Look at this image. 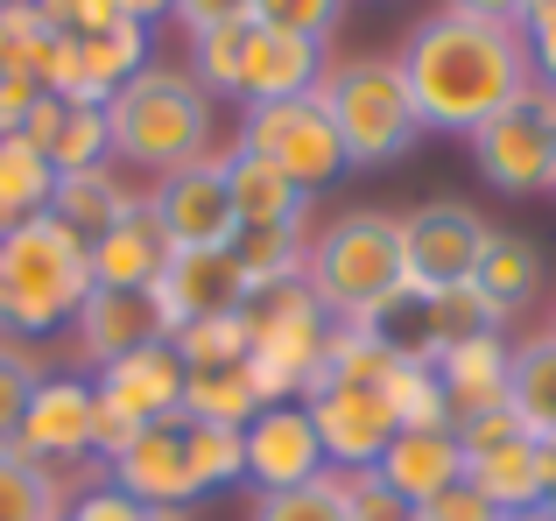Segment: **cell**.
<instances>
[{
	"mask_svg": "<svg viewBox=\"0 0 556 521\" xmlns=\"http://www.w3.org/2000/svg\"><path fill=\"white\" fill-rule=\"evenodd\" d=\"M402 78L422 113V135H479L501 106H515L535 85L529 42L515 22H479V14L437 8L408 28L402 42Z\"/></svg>",
	"mask_w": 556,
	"mask_h": 521,
	"instance_id": "1",
	"label": "cell"
},
{
	"mask_svg": "<svg viewBox=\"0 0 556 521\" xmlns=\"http://www.w3.org/2000/svg\"><path fill=\"white\" fill-rule=\"evenodd\" d=\"M106 135H113V169L169 177L218 149V99L177 64H149L106 99Z\"/></svg>",
	"mask_w": 556,
	"mask_h": 521,
	"instance_id": "2",
	"label": "cell"
},
{
	"mask_svg": "<svg viewBox=\"0 0 556 521\" xmlns=\"http://www.w3.org/2000/svg\"><path fill=\"white\" fill-rule=\"evenodd\" d=\"M85 296H92V260L85 240L71 226L22 219L0 240V339L28 345V339H56V331L78 325Z\"/></svg>",
	"mask_w": 556,
	"mask_h": 521,
	"instance_id": "3",
	"label": "cell"
},
{
	"mask_svg": "<svg viewBox=\"0 0 556 521\" xmlns=\"http://www.w3.org/2000/svg\"><path fill=\"white\" fill-rule=\"evenodd\" d=\"M303 282H311L317 310L331 325H374L394 296L408 289L402 268V219L388 212H345L303 254Z\"/></svg>",
	"mask_w": 556,
	"mask_h": 521,
	"instance_id": "4",
	"label": "cell"
},
{
	"mask_svg": "<svg viewBox=\"0 0 556 521\" xmlns=\"http://www.w3.org/2000/svg\"><path fill=\"white\" fill-rule=\"evenodd\" d=\"M317 106L331 113L345 141V169H388L422 141V113L408 99V78L394 56H353L331 64L317 85Z\"/></svg>",
	"mask_w": 556,
	"mask_h": 521,
	"instance_id": "5",
	"label": "cell"
},
{
	"mask_svg": "<svg viewBox=\"0 0 556 521\" xmlns=\"http://www.w3.org/2000/svg\"><path fill=\"white\" fill-rule=\"evenodd\" d=\"M240 310H247V381H254L261 409H275V402H303L317 359H325V331H331V317L317 310L311 282L254 289Z\"/></svg>",
	"mask_w": 556,
	"mask_h": 521,
	"instance_id": "6",
	"label": "cell"
},
{
	"mask_svg": "<svg viewBox=\"0 0 556 521\" xmlns=\"http://www.w3.org/2000/svg\"><path fill=\"white\" fill-rule=\"evenodd\" d=\"M232 149L275 163L303 198L331 191V183L345 177V141H339V127H331V113L317 106V92L311 99H275V106H247Z\"/></svg>",
	"mask_w": 556,
	"mask_h": 521,
	"instance_id": "7",
	"label": "cell"
},
{
	"mask_svg": "<svg viewBox=\"0 0 556 521\" xmlns=\"http://www.w3.org/2000/svg\"><path fill=\"white\" fill-rule=\"evenodd\" d=\"M465 141H472V163L493 191H507V198L556 191V92L549 85H529L515 106H501Z\"/></svg>",
	"mask_w": 556,
	"mask_h": 521,
	"instance_id": "8",
	"label": "cell"
},
{
	"mask_svg": "<svg viewBox=\"0 0 556 521\" xmlns=\"http://www.w3.org/2000/svg\"><path fill=\"white\" fill-rule=\"evenodd\" d=\"M493 226L479 219L458 198H437V205H416L402 219V268H408V296H437V289H458L479 275L486 260Z\"/></svg>",
	"mask_w": 556,
	"mask_h": 521,
	"instance_id": "9",
	"label": "cell"
},
{
	"mask_svg": "<svg viewBox=\"0 0 556 521\" xmlns=\"http://www.w3.org/2000/svg\"><path fill=\"white\" fill-rule=\"evenodd\" d=\"M141 198H149L169 254L232 247V233H240V219H232V191H226V149H212V155H198V163L155 177Z\"/></svg>",
	"mask_w": 556,
	"mask_h": 521,
	"instance_id": "10",
	"label": "cell"
},
{
	"mask_svg": "<svg viewBox=\"0 0 556 521\" xmlns=\"http://www.w3.org/2000/svg\"><path fill=\"white\" fill-rule=\"evenodd\" d=\"M14 452L56 480L71 466H92V373H42L14 430Z\"/></svg>",
	"mask_w": 556,
	"mask_h": 521,
	"instance_id": "11",
	"label": "cell"
},
{
	"mask_svg": "<svg viewBox=\"0 0 556 521\" xmlns=\"http://www.w3.org/2000/svg\"><path fill=\"white\" fill-rule=\"evenodd\" d=\"M240 452H247V486H254V494H289V486H311V480L331 472L303 402H275V409H261L254 423L240 430Z\"/></svg>",
	"mask_w": 556,
	"mask_h": 521,
	"instance_id": "12",
	"label": "cell"
},
{
	"mask_svg": "<svg viewBox=\"0 0 556 521\" xmlns=\"http://www.w3.org/2000/svg\"><path fill=\"white\" fill-rule=\"evenodd\" d=\"M303 409H311V430L325 444L331 472H374L380 452L394 444V416L380 402V387H311Z\"/></svg>",
	"mask_w": 556,
	"mask_h": 521,
	"instance_id": "13",
	"label": "cell"
},
{
	"mask_svg": "<svg viewBox=\"0 0 556 521\" xmlns=\"http://www.w3.org/2000/svg\"><path fill=\"white\" fill-rule=\"evenodd\" d=\"M71 339H78L85 367H113V359L141 353V345H169V325H163V303H155V289H92L78 310V325H71Z\"/></svg>",
	"mask_w": 556,
	"mask_h": 521,
	"instance_id": "14",
	"label": "cell"
},
{
	"mask_svg": "<svg viewBox=\"0 0 556 521\" xmlns=\"http://www.w3.org/2000/svg\"><path fill=\"white\" fill-rule=\"evenodd\" d=\"M325 42L275 36V28L247 22L240 36V106H275V99H311L325 85Z\"/></svg>",
	"mask_w": 556,
	"mask_h": 521,
	"instance_id": "15",
	"label": "cell"
},
{
	"mask_svg": "<svg viewBox=\"0 0 556 521\" xmlns=\"http://www.w3.org/2000/svg\"><path fill=\"white\" fill-rule=\"evenodd\" d=\"M106 480L121 486L135 508L163 514V508H198V480H190V458H184V423H149L135 437V452H121L106 466Z\"/></svg>",
	"mask_w": 556,
	"mask_h": 521,
	"instance_id": "16",
	"label": "cell"
},
{
	"mask_svg": "<svg viewBox=\"0 0 556 521\" xmlns=\"http://www.w3.org/2000/svg\"><path fill=\"white\" fill-rule=\"evenodd\" d=\"M155 303H163L169 339L190 325V317H226L247 303V275L232 247H198V254H169L163 282H155Z\"/></svg>",
	"mask_w": 556,
	"mask_h": 521,
	"instance_id": "17",
	"label": "cell"
},
{
	"mask_svg": "<svg viewBox=\"0 0 556 521\" xmlns=\"http://www.w3.org/2000/svg\"><path fill=\"white\" fill-rule=\"evenodd\" d=\"M85 260H92V289H155L163 282L169 240H163V226H155L149 198H135L99 240H85Z\"/></svg>",
	"mask_w": 556,
	"mask_h": 521,
	"instance_id": "18",
	"label": "cell"
},
{
	"mask_svg": "<svg viewBox=\"0 0 556 521\" xmlns=\"http://www.w3.org/2000/svg\"><path fill=\"white\" fill-rule=\"evenodd\" d=\"M92 387L106 402H121L127 416H141V423H184V359H177V345H141V353L99 367Z\"/></svg>",
	"mask_w": 556,
	"mask_h": 521,
	"instance_id": "19",
	"label": "cell"
},
{
	"mask_svg": "<svg viewBox=\"0 0 556 521\" xmlns=\"http://www.w3.org/2000/svg\"><path fill=\"white\" fill-rule=\"evenodd\" d=\"M507 373H515V339H507V331L444 345V353H437V381H444L451 423L486 416V409H507Z\"/></svg>",
	"mask_w": 556,
	"mask_h": 521,
	"instance_id": "20",
	"label": "cell"
},
{
	"mask_svg": "<svg viewBox=\"0 0 556 521\" xmlns=\"http://www.w3.org/2000/svg\"><path fill=\"white\" fill-rule=\"evenodd\" d=\"M374 472L408 500V508H422V500L465 486V444H458V430H394V444L380 452Z\"/></svg>",
	"mask_w": 556,
	"mask_h": 521,
	"instance_id": "21",
	"label": "cell"
},
{
	"mask_svg": "<svg viewBox=\"0 0 556 521\" xmlns=\"http://www.w3.org/2000/svg\"><path fill=\"white\" fill-rule=\"evenodd\" d=\"M465 486H472L493 514L535 508V500H549V444L521 430V437L493 444V452H472L465 458Z\"/></svg>",
	"mask_w": 556,
	"mask_h": 521,
	"instance_id": "22",
	"label": "cell"
},
{
	"mask_svg": "<svg viewBox=\"0 0 556 521\" xmlns=\"http://www.w3.org/2000/svg\"><path fill=\"white\" fill-rule=\"evenodd\" d=\"M226 191H232V219L240 226H296L303 233L311 198H303L275 163H261V155H247V149H226Z\"/></svg>",
	"mask_w": 556,
	"mask_h": 521,
	"instance_id": "23",
	"label": "cell"
},
{
	"mask_svg": "<svg viewBox=\"0 0 556 521\" xmlns=\"http://www.w3.org/2000/svg\"><path fill=\"white\" fill-rule=\"evenodd\" d=\"M135 198H141V191H127L113 163H99V169H64V177H56V198H50V219L71 226L78 240H99L127 205H135Z\"/></svg>",
	"mask_w": 556,
	"mask_h": 521,
	"instance_id": "24",
	"label": "cell"
},
{
	"mask_svg": "<svg viewBox=\"0 0 556 521\" xmlns=\"http://www.w3.org/2000/svg\"><path fill=\"white\" fill-rule=\"evenodd\" d=\"M507 409L521 416V430H529V437L556 444V331H549V325L535 331V339H515Z\"/></svg>",
	"mask_w": 556,
	"mask_h": 521,
	"instance_id": "25",
	"label": "cell"
},
{
	"mask_svg": "<svg viewBox=\"0 0 556 521\" xmlns=\"http://www.w3.org/2000/svg\"><path fill=\"white\" fill-rule=\"evenodd\" d=\"M78 64H85V99L106 106L127 78H141V71L155 64V28L149 22H121V28H106V36H85Z\"/></svg>",
	"mask_w": 556,
	"mask_h": 521,
	"instance_id": "26",
	"label": "cell"
},
{
	"mask_svg": "<svg viewBox=\"0 0 556 521\" xmlns=\"http://www.w3.org/2000/svg\"><path fill=\"white\" fill-rule=\"evenodd\" d=\"M56 198V163L22 135H0V240L22 219H42Z\"/></svg>",
	"mask_w": 556,
	"mask_h": 521,
	"instance_id": "27",
	"label": "cell"
},
{
	"mask_svg": "<svg viewBox=\"0 0 556 521\" xmlns=\"http://www.w3.org/2000/svg\"><path fill=\"white\" fill-rule=\"evenodd\" d=\"M261 416V395L240 367H184V423H218V430H247Z\"/></svg>",
	"mask_w": 556,
	"mask_h": 521,
	"instance_id": "28",
	"label": "cell"
},
{
	"mask_svg": "<svg viewBox=\"0 0 556 521\" xmlns=\"http://www.w3.org/2000/svg\"><path fill=\"white\" fill-rule=\"evenodd\" d=\"M303 254H311V233H296V226H240L232 233V260L247 275V296L275 282H303Z\"/></svg>",
	"mask_w": 556,
	"mask_h": 521,
	"instance_id": "29",
	"label": "cell"
},
{
	"mask_svg": "<svg viewBox=\"0 0 556 521\" xmlns=\"http://www.w3.org/2000/svg\"><path fill=\"white\" fill-rule=\"evenodd\" d=\"M380 402H388L394 430H451V402H444V381H437V367L394 359V367L380 373Z\"/></svg>",
	"mask_w": 556,
	"mask_h": 521,
	"instance_id": "30",
	"label": "cell"
},
{
	"mask_svg": "<svg viewBox=\"0 0 556 521\" xmlns=\"http://www.w3.org/2000/svg\"><path fill=\"white\" fill-rule=\"evenodd\" d=\"M64 480L42 472L36 458H22L14 444H0V521H64Z\"/></svg>",
	"mask_w": 556,
	"mask_h": 521,
	"instance_id": "31",
	"label": "cell"
},
{
	"mask_svg": "<svg viewBox=\"0 0 556 521\" xmlns=\"http://www.w3.org/2000/svg\"><path fill=\"white\" fill-rule=\"evenodd\" d=\"M422 310H430V339L437 353L458 339H486V331H507V303H493L479 282H458V289H437V296H422Z\"/></svg>",
	"mask_w": 556,
	"mask_h": 521,
	"instance_id": "32",
	"label": "cell"
},
{
	"mask_svg": "<svg viewBox=\"0 0 556 521\" xmlns=\"http://www.w3.org/2000/svg\"><path fill=\"white\" fill-rule=\"evenodd\" d=\"M472 282L486 289L493 303L521 310V303L543 289V247H535V240H521V233H493V240H486V260H479Z\"/></svg>",
	"mask_w": 556,
	"mask_h": 521,
	"instance_id": "33",
	"label": "cell"
},
{
	"mask_svg": "<svg viewBox=\"0 0 556 521\" xmlns=\"http://www.w3.org/2000/svg\"><path fill=\"white\" fill-rule=\"evenodd\" d=\"M184 458H190V480H198V494H226V486H240V480H247L240 430L184 423Z\"/></svg>",
	"mask_w": 556,
	"mask_h": 521,
	"instance_id": "34",
	"label": "cell"
},
{
	"mask_svg": "<svg viewBox=\"0 0 556 521\" xmlns=\"http://www.w3.org/2000/svg\"><path fill=\"white\" fill-rule=\"evenodd\" d=\"M177 359L184 367H240L247 359V310H226V317H190L177 331Z\"/></svg>",
	"mask_w": 556,
	"mask_h": 521,
	"instance_id": "35",
	"label": "cell"
},
{
	"mask_svg": "<svg viewBox=\"0 0 556 521\" xmlns=\"http://www.w3.org/2000/svg\"><path fill=\"white\" fill-rule=\"evenodd\" d=\"M50 163H56V177H64V169H99V163H113L106 106H64V127H56V141H50Z\"/></svg>",
	"mask_w": 556,
	"mask_h": 521,
	"instance_id": "36",
	"label": "cell"
},
{
	"mask_svg": "<svg viewBox=\"0 0 556 521\" xmlns=\"http://www.w3.org/2000/svg\"><path fill=\"white\" fill-rule=\"evenodd\" d=\"M240 36H247V22L240 28H212V36L190 42L184 71L204 85V99H240Z\"/></svg>",
	"mask_w": 556,
	"mask_h": 521,
	"instance_id": "37",
	"label": "cell"
},
{
	"mask_svg": "<svg viewBox=\"0 0 556 521\" xmlns=\"http://www.w3.org/2000/svg\"><path fill=\"white\" fill-rule=\"evenodd\" d=\"M254 521H345L339 472H325V480H311V486H289V494H261Z\"/></svg>",
	"mask_w": 556,
	"mask_h": 521,
	"instance_id": "38",
	"label": "cell"
},
{
	"mask_svg": "<svg viewBox=\"0 0 556 521\" xmlns=\"http://www.w3.org/2000/svg\"><path fill=\"white\" fill-rule=\"evenodd\" d=\"M345 0H254V22L275 28V36H303V42H325L339 28Z\"/></svg>",
	"mask_w": 556,
	"mask_h": 521,
	"instance_id": "39",
	"label": "cell"
},
{
	"mask_svg": "<svg viewBox=\"0 0 556 521\" xmlns=\"http://www.w3.org/2000/svg\"><path fill=\"white\" fill-rule=\"evenodd\" d=\"M36 381H42V367L28 359V345L0 339V444H14V430H22V409H28V395H36Z\"/></svg>",
	"mask_w": 556,
	"mask_h": 521,
	"instance_id": "40",
	"label": "cell"
},
{
	"mask_svg": "<svg viewBox=\"0 0 556 521\" xmlns=\"http://www.w3.org/2000/svg\"><path fill=\"white\" fill-rule=\"evenodd\" d=\"M42 28H56V36L85 42V36H106V28H121V0H36Z\"/></svg>",
	"mask_w": 556,
	"mask_h": 521,
	"instance_id": "41",
	"label": "cell"
},
{
	"mask_svg": "<svg viewBox=\"0 0 556 521\" xmlns=\"http://www.w3.org/2000/svg\"><path fill=\"white\" fill-rule=\"evenodd\" d=\"M339 486H345V521H416V508L380 472H339Z\"/></svg>",
	"mask_w": 556,
	"mask_h": 521,
	"instance_id": "42",
	"label": "cell"
},
{
	"mask_svg": "<svg viewBox=\"0 0 556 521\" xmlns=\"http://www.w3.org/2000/svg\"><path fill=\"white\" fill-rule=\"evenodd\" d=\"M141 430H149L141 416H127L121 402H106V395L92 387V466H113L121 452H135V437H141Z\"/></svg>",
	"mask_w": 556,
	"mask_h": 521,
	"instance_id": "43",
	"label": "cell"
},
{
	"mask_svg": "<svg viewBox=\"0 0 556 521\" xmlns=\"http://www.w3.org/2000/svg\"><path fill=\"white\" fill-rule=\"evenodd\" d=\"M64 521H149V508H135L113 480H92L64 500Z\"/></svg>",
	"mask_w": 556,
	"mask_h": 521,
	"instance_id": "44",
	"label": "cell"
},
{
	"mask_svg": "<svg viewBox=\"0 0 556 521\" xmlns=\"http://www.w3.org/2000/svg\"><path fill=\"white\" fill-rule=\"evenodd\" d=\"M521 42H529L535 85L556 92V0H529V14H521Z\"/></svg>",
	"mask_w": 556,
	"mask_h": 521,
	"instance_id": "45",
	"label": "cell"
},
{
	"mask_svg": "<svg viewBox=\"0 0 556 521\" xmlns=\"http://www.w3.org/2000/svg\"><path fill=\"white\" fill-rule=\"evenodd\" d=\"M177 28L190 42L198 36H212V28H240V22H254V0H177Z\"/></svg>",
	"mask_w": 556,
	"mask_h": 521,
	"instance_id": "46",
	"label": "cell"
},
{
	"mask_svg": "<svg viewBox=\"0 0 556 521\" xmlns=\"http://www.w3.org/2000/svg\"><path fill=\"white\" fill-rule=\"evenodd\" d=\"M451 430H458L465 458H472V452H493V444L521 437V416L515 409H486V416H465V423H451Z\"/></svg>",
	"mask_w": 556,
	"mask_h": 521,
	"instance_id": "47",
	"label": "cell"
},
{
	"mask_svg": "<svg viewBox=\"0 0 556 521\" xmlns=\"http://www.w3.org/2000/svg\"><path fill=\"white\" fill-rule=\"evenodd\" d=\"M416 521H501V514H493L486 500L472 494V486H451V494L422 500V508H416Z\"/></svg>",
	"mask_w": 556,
	"mask_h": 521,
	"instance_id": "48",
	"label": "cell"
},
{
	"mask_svg": "<svg viewBox=\"0 0 556 521\" xmlns=\"http://www.w3.org/2000/svg\"><path fill=\"white\" fill-rule=\"evenodd\" d=\"M36 99H42L36 78H0V135H22V120H28Z\"/></svg>",
	"mask_w": 556,
	"mask_h": 521,
	"instance_id": "49",
	"label": "cell"
},
{
	"mask_svg": "<svg viewBox=\"0 0 556 521\" xmlns=\"http://www.w3.org/2000/svg\"><path fill=\"white\" fill-rule=\"evenodd\" d=\"M56 127H64V99L56 92H42L36 106H28V120H22V141H36L42 155H50V141H56Z\"/></svg>",
	"mask_w": 556,
	"mask_h": 521,
	"instance_id": "50",
	"label": "cell"
},
{
	"mask_svg": "<svg viewBox=\"0 0 556 521\" xmlns=\"http://www.w3.org/2000/svg\"><path fill=\"white\" fill-rule=\"evenodd\" d=\"M444 8H458V14H479V22H515V28H521L529 0H444Z\"/></svg>",
	"mask_w": 556,
	"mask_h": 521,
	"instance_id": "51",
	"label": "cell"
},
{
	"mask_svg": "<svg viewBox=\"0 0 556 521\" xmlns=\"http://www.w3.org/2000/svg\"><path fill=\"white\" fill-rule=\"evenodd\" d=\"M169 8H177V0H121V14H127V22H169Z\"/></svg>",
	"mask_w": 556,
	"mask_h": 521,
	"instance_id": "52",
	"label": "cell"
},
{
	"mask_svg": "<svg viewBox=\"0 0 556 521\" xmlns=\"http://www.w3.org/2000/svg\"><path fill=\"white\" fill-rule=\"evenodd\" d=\"M501 521H556L549 500H535V508H515V514H501Z\"/></svg>",
	"mask_w": 556,
	"mask_h": 521,
	"instance_id": "53",
	"label": "cell"
},
{
	"mask_svg": "<svg viewBox=\"0 0 556 521\" xmlns=\"http://www.w3.org/2000/svg\"><path fill=\"white\" fill-rule=\"evenodd\" d=\"M149 521H198L190 508H163V514H149Z\"/></svg>",
	"mask_w": 556,
	"mask_h": 521,
	"instance_id": "54",
	"label": "cell"
},
{
	"mask_svg": "<svg viewBox=\"0 0 556 521\" xmlns=\"http://www.w3.org/2000/svg\"><path fill=\"white\" fill-rule=\"evenodd\" d=\"M549 508H556V444H549Z\"/></svg>",
	"mask_w": 556,
	"mask_h": 521,
	"instance_id": "55",
	"label": "cell"
},
{
	"mask_svg": "<svg viewBox=\"0 0 556 521\" xmlns=\"http://www.w3.org/2000/svg\"><path fill=\"white\" fill-rule=\"evenodd\" d=\"M0 8H28V0H0Z\"/></svg>",
	"mask_w": 556,
	"mask_h": 521,
	"instance_id": "56",
	"label": "cell"
},
{
	"mask_svg": "<svg viewBox=\"0 0 556 521\" xmlns=\"http://www.w3.org/2000/svg\"><path fill=\"white\" fill-rule=\"evenodd\" d=\"M549 331H556V303H549Z\"/></svg>",
	"mask_w": 556,
	"mask_h": 521,
	"instance_id": "57",
	"label": "cell"
}]
</instances>
